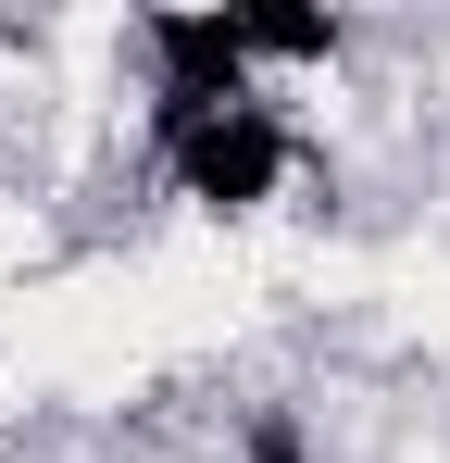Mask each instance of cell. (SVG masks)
<instances>
[{"label":"cell","mask_w":450,"mask_h":463,"mask_svg":"<svg viewBox=\"0 0 450 463\" xmlns=\"http://www.w3.org/2000/svg\"><path fill=\"white\" fill-rule=\"evenodd\" d=\"M138 188L188 226H276V213H338V151H313L276 100H201V113H138Z\"/></svg>","instance_id":"6da1fadb"}]
</instances>
